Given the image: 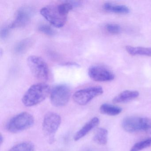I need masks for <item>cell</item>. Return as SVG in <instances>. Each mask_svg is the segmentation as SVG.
<instances>
[{"label": "cell", "mask_w": 151, "mask_h": 151, "mask_svg": "<svg viewBox=\"0 0 151 151\" xmlns=\"http://www.w3.org/2000/svg\"><path fill=\"white\" fill-rule=\"evenodd\" d=\"M27 64L33 76L42 80H47L49 78L48 65L40 56L31 55L27 59Z\"/></svg>", "instance_id": "obj_4"}, {"label": "cell", "mask_w": 151, "mask_h": 151, "mask_svg": "<svg viewBox=\"0 0 151 151\" xmlns=\"http://www.w3.org/2000/svg\"><path fill=\"white\" fill-rule=\"evenodd\" d=\"M31 40L30 39H24L22 40L15 47V52L18 54L24 52L31 45Z\"/></svg>", "instance_id": "obj_18"}, {"label": "cell", "mask_w": 151, "mask_h": 151, "mask_svg": "<svg viewBox=\"0 0 151 151\" xmlns=\"http://www.w3.org/2000/svg\"><path fill=\"white\" fill-rule=\"evenodd\" d=\"M11 29L9 25L8 27H4L1 30V39L6 38L9 34V29Z\"/></svg>", "instance_id": "obj_22"}, {"label": "cell", "mask_w": 151, "mask_h": 151, "mask_svg": "<svg viewBox=\"0 0 151 151\" xmlns=\"http://www.w3.org/2000/svg\"><path fill=\"white\" fill-rule=\"evenodd\" d=\"M103 9L105 11L109 13L119 14H127L130 11L129 9L124 5H118L107 2L103 5Z\"/></svg>", "instance_id": "obj_13"}, {"label": "cell", "mask_w": 151, "mask_h": 151, "mask_svg": "<svg viewBox=\"0 0 151 151\" xmlns=\"http://www.w3.org/2000/svg\"><path fill=\"white\" fill-rule=\"evenodd\" d=\"M122 126L128 132L145 131L151 133V120L148 118L128 116L123 120Z\"/></svg>", "instance_id": "obj_3"}, {"label": "cell", "mask_w": 151, "mask_h": 151, "mask_svg": "<svg viewBox=\"0 0 151 151\" xmlns=\"http://www.w3.org/2000/svg\"><path fill=\"white\" fill-rule=\"evenodd\" d=\"M34 117L27 112L20 113L11 118L6 125V129L11 133H18L31 127L34 123Z\"/></svg>", "instance_id": "obj_2"}, {"label": "cell", "mask_w": 151, "mask_h": 151, "mask_svg": "<svg viewBox=\"0 0 151 151\" xmlns=\"http://www.w3.org/2000/svg\"><path fill=\"white\" fill-rule=\"evenodd\" d=\"M3 136H2V134H1V136H0V143H1V145L2 144L3 142Z\"/></svg>", "instance_id": "obj_23"}, {"label": "cell", "mask_w": 151, "mask_h": 151, "mask_svg": "<svg viewBox=\"0 0 151 151\" xmlns=\"http://www.w3.org/2000/svg\"><path fill=\"white\" fill-rule=\"evenodd\" d=\"M139 95V93L137 91H124L114 98L113 102L114 103L127 102L137 98Z\"/></svg>", "instance_id": "obj_12"}, {"label": "cell", "mask_w": 151, "mask_h": 151, "mask_svg": "<svg viewBox=\"0 0 151 151\" xmlns=\"http://www.w3.org/2000/svg\"><path fill=\"white\" fill-rule=\"evenodd\" d=\"M99 123V118L94 117L87 122L78 131L76 132L74 137L75 141H78L86 136L91 130L94 129Z\"/></svg>", "instance_id": "obj_11"}, {"label": "cell", "mask_w": 151, "mask_h": 151, "mask_svg": "<svg viewBox=\"0 0 151 151\" xmlns=\"http://www.w3.org/2000/svg\"><path fill=\"white\" fill-rule=\"evenodd\" d=\"M101 114L110 116H116L122 112L121 108L108 104H103L100 108Z\"/></svg>", "instance_id": "obj_15"}, {"label": "cell", "mask_w": 151, "mask_h": 151, "mask_svg": "<svg viewBox=\"0 0 151 151\" xmlns=\"http://www.w3.org/2000/svg\"><path fill=\"white\" fill-rule=\"evenodd\" d=\"M125 50L129 54L132 56L145 55L151 56V47L126 46L125 47Z\"/></svg>", "instance_id": "obj_14"}, {"label": "cell", "mask_w": 151, "mask_h": 151, "mask_svg": "<svg viewBox=\"0 0 151 151\" xmlns=\"http://www.w3.org/2000/svg\"><path fill=\"white\" fill-rule=\"evenodd\" d=\"M40 14L55 27L61 28L64 26L67 20V15L63 14L58 5L46 6L42 8Z\"/></svg>", "instance_id": "obj_5"}, {"label": "cell", "mask_w": 151, "mask_h": 151, "mask_svg": "<svg viewBox=\"0 0 151 151\" xmlns=\"http://www.w3.org/2000/svg\"><path fill=\"white\" fill-rule=\"evenodd\" d=\"M32 9L23 7L18 9L13 22L9 25L11 29L23 27L29 22L32 14Z\"/></svg>", "instance_id": "obj_10"}, {"label": "cell", "mask_w": 151, "mask_h": 151, "mask_svg": "<svg viewBox=\"0 0 151 151\" xmlns=\"http://www.w3.org/2000/svg\"><path fill=\"white\" fill-rule=\"evenodd\" d=\"M88 75L92 80L97 82H108L114 79V73L103 66H92L88 70Z\"/></svg>", "instance_id": "obj_9"}, {"label": "cell", "mask_w": 151, "mask_h": 151, "mask_svg": "<svg viewBox=\"0 0 151 151\" xmlns=\"http://www.w3.org/2000/svg\"><path fill=\"white\" fill-rule=\"evenodd\" d=\"M93 140L100 145H105L107 143L108 131L104 128H99L93 136Z\"/></svg>", "instance_id": "obj_16"}, {"label": "cell", "mask_w": 151, "mask_h": 151, "mask_svg": "<svg viewBox=\"0 0 151 151\" xmlns=\"http://www.w3.org/2000/svg\"><path fill=\"white\" fill-rule=\"evenodd\" d=\"M106 29L108 32L114 35L118 34L121 32V26L116 24H107L106 26Z\"/></svg>", "instance_id": "obj_20"}, {"label": "cell", "mask_w": 151, "mask_h": 151, "mask_svg": "<svg viewBox=\"0 0 151 151\" xmlns=\"http://www.w3.org/2000/svg\"><path fill=\"white\" fill-rule=\"evenodd\" d=\"M9 151H35V146L29 141H25L14 146Z\"/></svg>", "instance_id": "obj_17"}, {"label": "cell", "mask_w": 151, "mask_h": 151, "mask_svg": "<svg viewBox=\"0 0 151 151\" xmlns=\"http://www.w3.org/2000/svg\"><path fill=\"white\" fill-rule=\"evenodd\" d=\"M51 101L52 105L57 107L66 106L70 96V90L67 85L60 84L55 86L50 93Z\"/></svg>", "instance_id": "obj_7"}, {"label": "cell", "mask_w": 151, "mask_h": 151, "mask_svg": "<svg viewBox=\"0 0 151 151\" xmlns=\"http://www.w3.org/2000/svg\"><path fill=\"white\" fill-rule=\"evenodd\" d=\"M39 30L48 36H53L55 34V31L52 28L47 24H41L38 28Z\"/></svg>", "instance_id": "obj_21"}, {"label": "cell", "mask_w": 151, "mask_h": 151, "mask_svg": "<svg viewBox=\"0 0 151 151\" xmlns=\"http://www.w3.org/2000/svg\"><path fill=\"white\" fill-rule=\"evenodd\" d=\"M103 93V89L101 86H92L77 91L73 95V99L77 104L84 106Z\"/></svg>", "instance_id": "obj_8"}, {"label": "cell", "mask_w": 151, "mask_h": 151, "mask_svg": "<svg viewBox=\"0 0 151 151\" xmlns=\"http://www.w3.org/2000/svg\"><path fill=\"white\" fill-rule=\"evenodd\" d=\"M50 92V86L45 83L32 85L25 93L22 101L24 106L31 107L44 101Z\"/></svg>", "instance_id": "obj_1"}, {"label": "cell", "mask_w": 151, "mask_h": 151, "mask_svg": "<svg viewBox=\"0 0 151 151\" xmlns=\"http://www.w3.org/2000/svg\"><path fill=\"white\" fill-rule=\"evenodd\" d=\"M61 123V117L54 112H48L45 115L43 122L44 134L53 142L54 137Z\"/></svg>", "instance_id": "obj_6"}, {"label": "cell", "mask_w": 151, "mask_h": 151, "mask_svg": "<svg viewBox=\"0 0 151 151\" xmlns=\"http://www.w3.org/2000/svg\"><path fill=\"white\" fill-rule=\"evenodd\" d=\"M150 146H151V138L147 139L136 143L132 147L130 151H140Z\"/></svg>", "instance_id": "obj_19"}]
</instances>
